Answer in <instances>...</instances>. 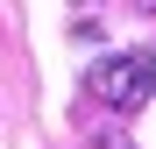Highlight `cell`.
Returning a JSON list of instances; mask_svg holds the SVG:
<instances>
[{"label":"cell","mask_w":156,"mask_h":149,"mask_svg":"<svg viewBox=\"0 0 156 149\" xmlns=\"http://www.w3.org/2000/svg\"><path fill=\"white\" fill-rule=\"evenodd\" d=\"M85 92L99 99V107H114V114L149 107L156 99V50H107V57H92Z\"/></svg>","instance_id":"1"},{"label":"cell","mask_w":156,"mask_h":149,"mask_svg":"<svg viewBox=\"0 0 156 149\" xmlns=\"http://www.w3.org/2000/svg\"><path fill=\"white\" fill-rule=\"evenodd\" d=\"M92 149H135V142H121V135H99V142H92Z\"/></svg>","instance_id":"2"},{"label":"cell","mask_w":156,"mask_h":149,"mask_svg":"<svg viewBox=\"0 0 156 149\" xmlns=\"http://www.w3.org/2000/svg\"><path fill=\"white\" fill-rule=\"evenodd\" d=\"M135 7H142V14H156V0H135Z\"/></svg>","instance_id":"3"}]
</instances>
